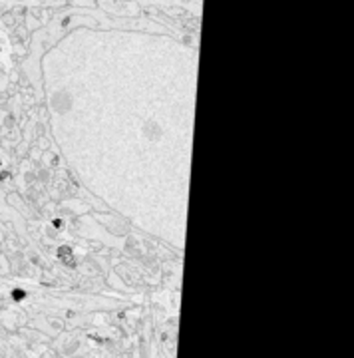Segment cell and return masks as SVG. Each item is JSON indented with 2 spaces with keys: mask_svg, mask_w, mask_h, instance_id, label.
I'll return each instance as SVG.
<instances>
[{
  "mask_svg": "<svg viewBox=\"0 0 354 358\" xmlns=\"http://www.w3.org/2000/svg\"><path fill=\"white\" fill-rule=\"evenodd\" d=\"M52 129L98 199L185 247L197 54L150 34L78 30L46 56Z\"/></svg>",
  "mask_w": 354,
  "mask_h": 358,
  "instance_id": "1",
  "label": "cell"
}]
</instances>
